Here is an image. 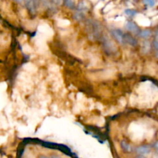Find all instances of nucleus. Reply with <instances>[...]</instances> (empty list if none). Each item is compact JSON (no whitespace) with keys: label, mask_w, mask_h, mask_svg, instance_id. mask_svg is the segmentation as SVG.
Instances as JSON below:
<instances>
[{"label":"nucleus","mask_w":158,"mask_h":158,"mask_svg":"<svg viewBox=\"0 0 158 158\" xmlns=\"http://www.w3.org/2000/svg\"><path fill=\"white\" fill-rule=\"evenodd\" d=\"M86 29L91 39H97L101 35V26L97 22L89 21V23H87Z\"/></svg>","instance_id":"1"},{"label":"nucleus","mask_w":158,"mask_h":158,"mask_svg":"<svg viewBox=\"0 0 158 158\" xmlns=\"http://www.w3.org/2000/svg\"><path fill=\"white\" fill-rule=\"evenodd\" d=\"M103 48H104L105 50H106L108 54H113V53L115 52L116 50V46L114 44V43L106 37H104L103 39Z\"/></svg>","instance_id":"2"},{"label":"nucleus","mask_w":158,"mask_h":158,"mask_svg":"<svg viewBox=\"0 0 158 158\" xmlns=\"http://www.w3.org/2000/svg\"><path fill=\"white\" fill-rule=\"evenodd\" d=\"M111 34H112L114 38L115 39L118 43H121V44H123V43H124V39H123L124 33H123L120 29H113V30L111 31Z\"/></svg>","instance_id":"3"},{"label":"nucleus","mask_w":158,"mask_h":158,"mask_svg":"<svg viewBox=\"0 0 158 158\" xmlns=\"http://www.w3.org/2000/svg\"><path fill=\"white\" fill-rule=\"evenodd\" d=\"M125 28H126L128 31H130V32L133 33L134 34H138L139 32L140 31L138 26L132 21L127 22L126 24H125Z\"/></svg>","instance_id":"4"},{"label":"nucleus","mask_w":158,"mask_h":158,"mask_svg":"<svg viewBox=\"0 0 158 158\" xmlns=\"http://www.w3.org/2000/svg\"><path fill=\"white\" fill-rule=\"evenodd\" d=\"M123 39H124V43L126 42L127 43H128V44L131 45V46H135L137 45V40H136L135 37L130 35V34H124Z\"/></svg>","instance_id":"5"},{"label":"nucleus","mask_w":158,"mask_h":158,"mask_svg":"<svg viewBox=\"0 0 158 158\" xmlns=\"http://www.w3.org/2000/svg\"><path fill=\"white\" fill-rule=\"evenodd\" d=\"M151 47H152V44L151 43V42H149L148 40H145L141 44V52L143 54H147L151 51Z\"/></svg>","instance_id":"6"},{"label":"nucleus","mask_w":158,"mask_h":158,"mask_svg":"<svg viewBox=\"0 0 158 158\" xmlns=\"http://www.w3.org/2000/svg\"><path fill=\"white\" fill-rule=\"evenodd\" d=\"M136 151L139 155H144L149 153L151 151V149L148 146H140V147H137Z\"/></svg>","instance_id":"7"},{"label":"nucleus","mask_w":158,"mask_h":158,"mask_svg":"<svg viewBox=\"0 0 158 158\" xmlns=\"http://www.w3.org/2000/svg\"><path fill=\"white\" fill-rule=\"evenodd\" d=\"M151 34H152L151 30H150V29H143V30L140 31L137 35L143 39H148L149 37H151Z\"/></svg>","instance_id":"8"},{"label":"nucleus","mask_w":158,"mask_h":158,"mask_svg":"<svg viewBox=\"0 0 158 158\" xmlns=\"http://www.w3.org/2000/svg\"><path fill=\"white\" fill-rule=\"evenodd\" d=\"M63 2H64L65 6H66L69 9H73L75 8V2H74V0H63Z\"/></svg>","instance_id":"9"},{"label":"nucleus","mask_w":158,"mask_h":158,"mask_svg":"<svg viewBox=\"0 0 158 158\" xmlns=\"http://www.w3.org/2000/svg\"><path fill=\"white\" fill-rule=\"evenodd\" d=\"M121 147H122V149H123L124 151H126V152H131V146H130L129 143H127L126 141H124V140L122 141Z\"/></svg>","instance_id":"10"},{"label":"nucleus","mask_w":158,"mask_h":158,"mask_svg":"<svg viewBox=\"0 0 158 158\" xmlns=\"http://www.w3.org/2000/svg\"><path fill=\"white\" fill-rule=\"evenodd\" d=\"M125 14L128 15V16H134L137 14V11L134 10V9H128L125 10Z\"/></svg>","instance_id":"11"},{"label":"nucleus","mask_w":158,"mask_h":158,"mask_svg":"<svg viewBox=\"0 0 158 158\" xmlns=\"http://www.w3.org/2000/svg\"><path fill=\"white\" fill-rule=\"evenodd\" d=\"M143 2L150 7H153L155 5V0H143Z\"/></svg>","instance_id":"12"},{"label":"nucleus","mask_w":158,"mask_h":158,"mask_svg":"<svg viewBox=\"0 0 158 158\" xmlns=\"http://www.w3.org/2000/svg\"><path fill=\"white\" fill-rule=\"evenodd\" d=\"M152 46H154V50H155L156 52H157V47H158V46H157V39H156V40H154V41L153 42V43H152Z\"/></svg>","instance_id":"13"},{"label":"nucleus","mask_w":158,"mask_h":158,"mask_svg":"<svg viewBox=\"0 0 158 158\" xmlns=\"http://www.w3.org/2000/svg\"><path fill=\"white\" fill-rule=\"evenodd\" d=\"M51 1H52V2L55 3V4L59 5V4H60V3H61L62 0H51Z\"/></svg>","instance_id":"14"},{"label":"nucleus","mask_w":158,"mask_h":158,"mask_svg":"<svg viewBox=\"0 0 158 158\" xmlns=\"http://www.w3.org/2000/svg\"><path fill=\"white\" fill-rule=\"evenodd\" d=\"M137 158H145L144 156H143L142 155H139L138 156H137Z\"/></svg>","instance_id":"15"},{"label":"nucleus","mask_w":158,"mask_h":158,"mask_svg":"<svg viewBox=\"0 0 158 158\" xmlns=\"http://www.w3.org/2000/svg\"><path fill=\"white\" fill-rule=\"evenodd\" d=\"M15 1H16L17 2H22L24 1V0H15Z\"/></svg>","instance_id":"16"},{"label":"nucleus","mask_w":158,"mask_h":158,"mask_svg":"<svg viewBox=\"0 0 158 158\" xmlns=\"http://www.w3.org/2000/svg\"><path fill=\"white\" fill-rule=\"evenodd\" d=\"M40 158H48V157H47V156H40Z\"/></svg>","instance_id":"17"},{"label":"nucleus","mask_w":158,"mask_h":158,"mask_svg":"<svg viewBox=\"0 0 158 158\" xmlns=\"http://www.w3.org/2000/svg\"><path fill=\"white\" fill-rule=\"evenodd\" d=\"M52 158H60V157H59V156H52Z\"/></svg>","instance_id":"18"}]
</instances>
